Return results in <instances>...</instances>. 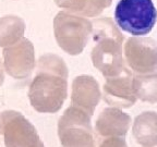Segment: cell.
<instances>
[{
	"mask_svg": "<svg viewBox=\"0 0 157 147\" xmlns=\"http://www.w3.org/2000/svg\"><path fill=\"white\" fill-rule=\"evenodd\" d=\"M0 133L6 147H45L34 125L17 111L0 113Z\"/></svg>",
	"mask_w": 157,
	"mask_h": 147,
	"instance_id": "8992f818",
	"label": "cell"
},
{
	"mask_svg": "<svg viewBox=\"0 0 157 147\" xmlns=\"http://www.w3.org/2000/svg\"><path fill=\"white\" fill-rule=\"evenodd\" d=\"M132 88L135 97L150 104L157 103V72L137 74L132 78Z\"/></svg>",
	"mask_w": 157,
	"mask_h": 147,
	"instance_id": "5bb4252c",
	"label": "cell"
},
{
	"mask_svg": "<svg viewBox=\"0 0 157 147\" xmlns=\"http://www.w3.org/2000/svg\"><path fill=\"white\" fill-rule=\"evenodd\" d=\"M101 98L99 84L93 76L80 75L73 80L71 94L72 106L86 111L92 117L95 108L101 101Z\"/></svg>",
	"mask_w": 157,
	"mask_h": 147,
	"instance_id": "30bf717a",
	"label": "cell"
},
{
	"mask_svg": "<svg viewBox=\"0 0 157 147\" xmlns=\"http://www.w3.org/2000/svg\"><path fill=\"white\" fill-rule=\"evenodd\" d=\"M113 0H78L76 14L94 17L99 15L106 8L111 5Z\"/></svg>",
	"mask_w": 157,
	"mask_h": 147,
	"instance_id": "9a60e30c",
	"label": "cell"
},
{
	"mask_svg": "<svg viewBox=\"0 0 157 147\" xmlns=\"http://www.w3.org/2000/svg\"><path fill=\"white\" fill-rule=\"evenodd\" d=\"M25 22L17 15L0 17V47H8L23 38Z\"/></svg>",
	"mask_w": 157,
	"mask_h": 147,
	"instance_id": "4fadbf2b",
	"label": "cell"
},
{
	"mask_svg": "<svg viewBox=\"0 0 157 147\" xmlns=\"http://www.w3.org/2000/svg\"><path fill=\"white\" fill-rule=\"evenodd\" d=\"M124 57L135 73H153L157 71V42L151 37H130L124 45Z\"/></svg>",
	"mask_w": 157,
	"mask_h": 147,
	"instance_id": "52a82bcc",
	"label": "cell"
},
{
	"mask_svg": "<svg viewBox=\"0 0 157 147\" xmlns=\"http://www.w3.org/2000/svg\"><path fill=\"white\" fill-rule=\"evenodd\" d=\"M115 21L122 31L134 36L151 33L157 21V9L152 0H119Z\"/></svg>",
	"mask_w": 157,
	"mask_h": 147,
	"instance_id": "277c9868",
	"label": "cell"
},
{
	"mask_svg": "<svg viewBox=\"0 0 157 147\" xmlns=\"http://www.w3.org/2000/svg\"><path fill=\"white\" fill-rule=\"evenodd\" d=\"M5 70L15 80L29 78L35 68L34 46L27 38L3 49Z\"/></svg>",
	"mask_w": 157,
	"mask_h": 147,
	"instance_id": "ba28073f",
	"label": "cell"
},
{
	"mask_svg": "<svg viewBox=\"0 0 157 147\" xmlns=\"http://www.w3.org/2000/svg\"><path fill=\"white\" fill-rule=\"evenodd\" d=\"M92 24L95 42L92 50L94 66L106 77L118 75L125 69L122 55L124 37L109 17L96 19Z\"/></svg>",
	"mask_w": 157,
	"mask_h": 147,
	"instance_id": "7a4b0ae2",
	"label": "cell"
},
{
	"mask_svg": "<svg viewBox=\"0 0 157 147\" xmlns=\"http://www.w3.org/2000/svg\"><path fill=\"white\" fill-rule=\"evenodd\" d=\"M68 66L54 54L42 56L37 72L29 85V103L37 112L56 113L68 96Z\"/></svg>",
	"mask_w": 157,
	"mask_h": 147,
	"instance_id": "6da1fadb",
	"label": "cell"
},
{
	"mask_svg": "<svg viewBox=\"0 0 157 147\" xmlns=\"http://www.w3.org/2000/svg\"><path fill=\"white\" fill-rule=\"evenodd\" d=\"M3 66H2V62L0 60V86L3 84V81H5V72H3Z\"/></svg>",
	"mask_w": 157,
	"mask_h": 147,
	"instance_id": "ac0fdd59",
	"label": "cell"
},
{
	"mask_svg": "<svg viewBox=\"0 0 157 147\" xmlns=\"http://www.w3.org/2000/svg\"><path fill=\"white\" fill-rule=\"evenodd\" d=\"M132 133L136 143L144 147L157 146V113L144 111L135 118Z\"/></svg>",
	"mask_w": 157,
	"mask_h": 147,
	"instance_id": "7c38bea8",
	"label": "cell"
},
{
	"mask_svg": "<svg viewBox=\"0 0 157 147\" xmlns=\"http://www.w3.org/2000/svg\"><path fill=\"white\" fill-rule=\"evenodd\" d=\"M54 33L58 46L67 54L76 56L87 45L93 24L82 15L60 11L54 19Z\"/></svg>",
	"mask_w": 157,
	"mask_h": 147,
	"instance_id": "3957f363",
	"label": "cell"
},
{
	"mask_svg": "<svg viewBox=\"0 0 157 147\" xmlns=\"http://www.w3.org/2000/svg\"><path fill=\"white\" fill-rule=\"evenodd\" d=\"M99 147H128V145L123 137L113 136L104 140Z\"/></svg>",
	"mask_w": 157,
	"mask_h": 147,
	"instance_id": "2e32d148",
	"label": "cell"
},
{
	"mask_svg": "<svg viewBox=\"0 0 157 147\" xmlns=\"http://www.w3.org/2000/svg\"><path fill=\"white\" fill-rule=\"evenodd\" d=\"M55 2L58 7L69 10L72 13L76 12V9H78V0H55Z\"/></svg>",
	"mask_w": 157,
	"mask_h": 147,
	"instance_id": "e0dca14e",
	"label": "cell"
},
{
	"mask_svg": "<svg viewBox=\"0 0 157 147\" xmlns=\"http://www.w3.org/2000/svg\"><path fill=\"white\" fill-rule=\"evenodd\" d=\"M132 73L127 68L115 76H109L104 84V100L116 108H130L135 104L132 88Z\"/></svg>",
	"mask_w": 157,
	"mask_h": 147,
	"instance_id": "9c48e42d",
	"label": "cell"
},
{
	"mask_svg": "<svg viewBox=\"0 0 157 147\" xmlns=\"http://www.w3.org/2000/svg\"><path fill=\"white\" fill-rule=\"evenodd\" d=\"M58 135L62 147H95L91 115L75 106H70L60 117Z\"/></svg>",
	"mask_w": 157,
	"mask_h": 147,
	"instance_id": "5b68a950",
	"label": "cell"
},
{
	"mask_svg": "<svg viewBox=\"0 0 157 147\" xmlns=\"http://www.w3.org/2000/svg\"><path fill=\"white\" fill-rule=\"evenodd\" d=\"M131 124V118L119 108H105L95 122V130L103 137H124Z\"/></svg>",
	"mask_w": 157,
	"mask_h": 147,
	"instance_id": "8fae6325",
	"label": "cell"
}]
</instances>
